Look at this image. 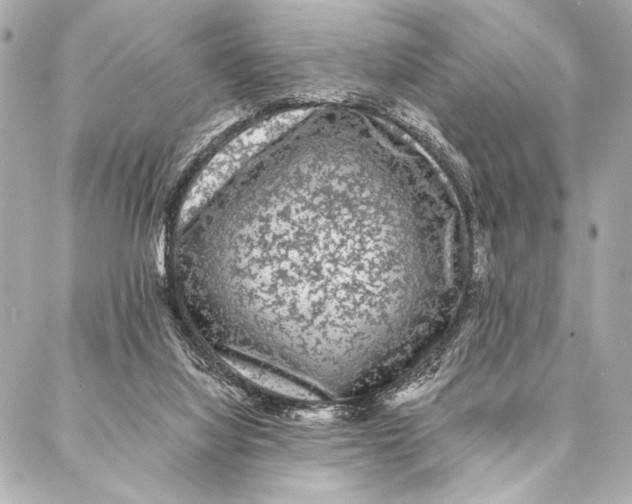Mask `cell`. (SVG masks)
Wrapping results in <instances>:
<instances>
[{"instance_id": "1", "label": "cell", "mask_w": 632, "mask_h": 504, "mask_svg": "<svg viewBox=\"0 0 632 504\" xmlns=\"http://www.w3.org/2000/svg\"><path fill=\"white\" fill-rule=\"evenodd\" d=\"M225 360L242 377L271 392L303 400L320 398L314 391L250 360L238 357H229Z\"/></svg>"}]
</instances>
